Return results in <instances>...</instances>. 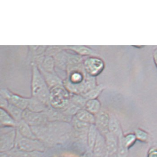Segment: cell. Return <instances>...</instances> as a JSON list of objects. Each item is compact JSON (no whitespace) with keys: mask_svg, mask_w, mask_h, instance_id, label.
I'll use <instances>...</instances> for the list:
<instances>
[{"mask_svg":"<svg viewBox=\"0 0 157 157\" xmlns=\"http://www.w3.org/2000/svg\"><path fill=\"white\" fill-rule=\"evenodd\" d=\"M32 93L33 97L36 98L47 105H50V91L48 85L42 75L36 67L33 69Z\"/></svg>","mask_w":157,"mask_h":157,"instance_id":"obj_1","label":"cell"},{"mask_svg":"<svg viewBox=\"0 0 157 157\" xmlns=\"http://www.w3.org/2000/svg\"><path fill=\"white\" fill-rule=\"evenodd\" d=\"M70 103L67 91L61 85L53 88L50 91L49 104L53 108L63 111Z\"/></svg>","mask_w":157,"mask_h":157,"instance_id":"obj_2","label":"cell"},{"mask_svg":"<svg viewBox=\"0 0 157 157\" xmlns=\"http://www.w3.org/2000/svg\"><path fill=\"white\" fill-rule=\"evenodd\" d=\"M15 148L25 152L43 153L45 150V145L39 140L24 137L17 131Z\"/></svg>","mask_w":157,"mask_h":157,"instance_id":"obj_3","label":"cell"},{"mask_svg":"<svg viewBox=\"0 0 157 157\" xmlns=\"http://www.w3.org/2000/svg\"><path fill=\"white\" fill-rule=\"evenodd\" d=\"M17 131L15 127H1L0 151L5 152L15 148Z\"/></svg>","mask_w":157,"mask_h":157,"instance_id":"obj_4","label":"cell"},{"mask_svg":"<svg viewBox=\"0 0 157 157\" xmlns=\"http://www.w3.org/2000/svg\"><path fill=\"white\" fill-rule=\"evenodd\" d=\"M23 119L31 126L46 124L49 122L45 112H34L28 109L24 110Z\"/></svg>","mask_w":157,"mask_h":157,"instance_id":"obj_5","label":"cell"},{"mask_svg":"<svg viewBox=\"0 0 157 157\" xmlns=\"http://www.w3.org/2000/svg\"><path fill=\"white\" fill-rule=\"evenodd\" d=\"M1 93V96L6 99L10 103L23 110L28 108L29 102V98L20 96L6 90H2Z\"/></svg>","mask_w":157,"mask_h":157,"instance_id":"obj_6","label":"cell"},{"mask_svg":"<svg viewBox=\"0 0 157 157\" xmlns=\"http://www.w3.org/2000/svg\"><path fill=\"white\" fill-rule=\"evenodd\" d=\"M85 65L87 72L91 75L95 76L102 71L104 67V63L98 58H90L86 60Z\"/></svg>","mask_w":157,"mask_h":157,"instance_id":"obj_7","label":"cell"},{"mask_svg":"<svg viewBox=\"0 0 157 157\" xmlns=\"http://www.w3.org/2000/svg\"><path fill=\"white\" fill-rule=\"evenodd\" d=\"M110 118L105 111H100L95 115V123L98 131L105 134L109 132V124Z\"/></svg>","mask_w":157,"mask_h":157,"instance_id":"obj_8","label":"cell"},{"mask_svg":"<svg viewBox=\"0 0 157 157\" xmlns=\"http://www.w3.org/2000/svg\"><path fill=\"white\" fill-rule=\"evenodd\" d=\"M44 112L47 114L49 122H65L68 123L72 118L66 115L63 111L49 106Z\"/></svg>","mask_w":157,"mask_h":157,"instance_id":"obj_9","label":"cell"},{"mask_svg":"<svg viewBox=\"0 0 157 157\" xmlns=\"http://www.w3.org/2000/svg\"><path fill=\"white\" fill-rule=\"evenodd\" d=\"M16 129L18 133L24 137L37 139L32 130V127L23 119L17 122Z\"/></svg>","mask_w":157,"mask_h":157,"instance_id":"obj_10","label":"cell"},{"mask_svg":"<svg viewBox=\"0 0 157 157\" xmlns=\"http://www.w3.org/2000/svg\"><path fill=\"white\" fill-rule=\"evenodd\" d=\"M17 122L10 114L3 108H0V125L1 127H15Z\"/></svg>","mask_w":157,"mask_h":157,"instance_id":"obj_11","label":"cell"},{"mask_svg":"<svg viewBox=\"0 0 157 157\" xmlns=\"http://www.w3.org/2000/svg\"><path fill=\"white\" fill-rule=\"evenodd\" d=\"M74 116L79 121L90 125L95 123V115L85 109H79Z\"/></svg>","mask_w":157,"mask_h":157,"instance_id":"obj_12","label":"cell"},{"mask_svg":"<svg viewBox=\"0 0 157 157\" xmlns=\"http://www.w3.org/2000/svg\"><path fill=\"white\" fill-rule=\"evenodd\" d=\"M49 106L50 105H47L36 98L33 97L30 98L27 109L34 112H44Z\"/></svg>","mask_w":157,"mask_h":157,"instance_id":"obj_13","label":"cell"},{"mask_svg":"<svg viewBox=\"0 0 157 157\" xmlns=\"http://www.w3.org/2000/svg\"><path fill=\"white\" fill-rule=\"evenodd\" d=\"M98 132L95 124H91L87 132V143L89 148L91 150H93L94 149Z\"/></svg>","mask_w":157,"mask_h":157,"instance_id":"obj_14","label":"cell"},{"mask_svg":"<svg viewBox=\"0 0 157 157\" xmlns=\"http://www.w3.org/2000/svg\"><path fill=\"white\" fill-rule=\"evenodd\" d=\"M105 145V141L104 138L101 135V134L98 132L96 140L93 150L94 154L97 157H100L102 155Z\"/></svg>","mask_w":157,"mask_h":157,"instance_id":"obj_15","label":"cell"},{"mask_svg":"<svg viewBox=\"0 0 157 157\" xmlns=\"http://www.w3.org/2000/svg\"><path fill=\"white\" fill-rule=\"evenodd\" d=\"M6 110L10 114L13 119L18 122L23 119L24 110L9 103Z\"/></svg>","mask_w":157,"mask_h":157,"instance_id":"obj_16","label":"cell"},{"mask_svg":"<svg viewBox=\"0 0 157 157\" xmlns=\"http://www.w3.org/2000/svg\"><path fill=\"white\" fill-rule=\"evenodd\" d=\"M85 109L94 115H96L101 109V104L97 99L88 100L85 105Z\"/></svg>","mask_w":157,"mask_h":157,"instance_id":"obj_17","label":"cell"},{"mask_svg":"<svg viewBox=\"0 0 157 157\" xmlns=\"http://www.w3.org/2000/svg\"><path fill=\"white\" fill-rule=\"evenodd\" d=\"M106 136V145L107 150L110 153H113L115 151L117 147V142L115 137V135L108 132L105 134Z\"/></svg>","mask_w":157,"mask_h":157,"instance_id":"obj_18","label":"cell"},{"mask_svg":"<svg viewBox=\"0 0 157 157\" xmlns=\"http://www.w3.org/2000/svg\"><path fill=\"white\" fill-rule=\"evenodd\" d=\"M71 121H72L73 125L74 127L78 131L84 132L85 131H87L90 126V124L79 121L75 116L73 117Z\"/></svg>","mask_w":157,"mask_h":157,"instance_id":"obj_19","label":"cell"},{"mask_svg":"<svg viewBox=\"0 0 157 157\" xmlns=\"http://www.w3.org/2000/svg\"><path fill=\"white\" fill-rule=\"evenodd\" d=\"M43 153L40 152H25L18 150L14 148L15 157H40Z\"/></svg>","mask_w":157,"mask_h":157,"instance_id":"obj_20","label":"cell"},{"mask_svg":"<svg viewBox=\"0 0 157 157\" xmlns=\"http://www.w3.org/2000/svg\"><path fill=\"white\" fill-rule=\"evenodd\" d=\"M109 131L115 135H118L121 136V134H122L119 123L115 119H110L109 124Z\"/></svg>","mask_w":157,"mask_h":157,"instance_id":"obj_21","label":"cell"},{"mask_svg":"<svg viewBox=\"0 0 157 157\" xmlns=\"http://www.w3.org/2000/svg\"><path fill=\"white\" fill-rule=\"evenodd\" d=\"M102 90V86L101 85L98 86L96 88H94L93 90H91L89 92L85 94L84 95V97L85 98L88 99V100L96 99V98L100 94Z\"/></svg>","mask_w":157,"mask_h":157,"instance_id":"obj_22","label":"cell"},{"mask_svg":"<svg viewBox=\"0 0 157 157\" xmlns=\"http://www.w3.org/2000/svg\"><path fill=\"white\" fill-rule=\"evenodd\" d=\"M136 137V136L134 135L129 134L125 137H121V140L124 143V145L128 147L133 143L135 140Z\"/></svg>","mask_w":157,"mask_h":157,"instance_id":"obj_23","label":"cell"},{"mask_svg":"<svg viewBox=\"0 0 157 157\" xmlns=\"http://www.w3.org/2000/svg\"><path fill=\"white\" fill-rule=\"evenodd\" d=\"M71 48L82 55H91L92 54V51L90 49L84 46H73Z\"/></svg>","mask_w":157,"mask_h":157,"instance_id":"obj_24","label":"cell"},{"mask_svg":"<svg viewBox=\"0 0 157 157\" xmlns=\"http://www.w3.org/2000/svg\"><path fill=\"white\" fill-rule=\"evenodd\" d=\"M71 82L73 84H78L82 82L83 76L80 73L74 72L71 76Z\"/></svg>","mask_w":157,"mask_h":157,"instance_id":"obj_25","label":"cell"},{"mask_svg":"<svg viewBox=\"0 0 157 157\" xmlns=\"http://www.w3.org/2000/svg\"><path fill=\"white\" fill-rule=\"evenodd\" d=\"M136 137H137L138 139L141 140H144L147 139V134L140 130H137L136 131Z\"/></svg>","mask_w":157,"mask_h":157,"instance_id":"obj_26","label":"cell"},{"mask_svg":"<svg viewBox=\"0 0 157 157\" xmlns=\"http://www.w3.org/2000/svg\"><path fill=\"white\" fill-rule=\"evenodd\" d=\"M153 58H154V62L157 67V48L155 49L153 53Z\"/></svg>","mask_w":157,"mask_h":157,"instance_id":"obj_27","label":"cell"}]
</instances>
